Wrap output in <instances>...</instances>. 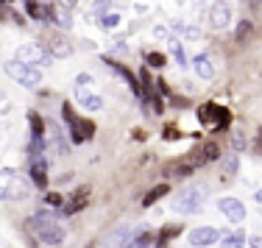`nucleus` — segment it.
Wrapping results in <instances>:
<instances>
[{
    "mask_svg": "<svg viewBox=\"0 0 262 248\" xmlns=\"http://www.w3.org/2000/svg\"><path fill=\"white\" fill-rule=\"evenodd\" d=\"M229 123H232V111L229 109H217V117H215V128L221 131V128H229Z\"/></svg>",
    "mask_w": 262,
    "mask_h": 248,
    "instance_id": "obj_27",
    "label": "nucleus"
},
{
    "mask_svg": "<svg viewBox=\"0 0 262 248\" xmlns=\"http://www.w3.org/2000/svg\"><path fill=\"white\" fill-rule=\"evenodd\" d=\"M14 59L26 61V64H31V67H48V64L53 61V53L45 51L42 45H36V42H28V45H20V48H17Z\"/></svg>",
    "mask_w": 262,
    "mask_h": 248,
    "instance_id": "obj_4",
    "label": "nucleus"
},
{
    "mask_svg": "<svg viewBox=\"0 0 262 248\" xmlns=\"http://www.w3.org/2000/svg\"><path fill=\"white\" fill-rule=\"evenodd\" d=\"M201 156H204V162H212V159H221V148H217V142H207V145L201 148Z\"/></svg>",
    "mask_w": 262,
    "mask_h": 248,
    "instance_id": "obj_26",
    "label": "nucleus"
},
{
    "mask_svg": "<svg viewBox=\"0 0 262 248\" xmlns=\"http://www.w3.org/2000/svg\"><path fill=\"white\" fill-rule=\"evenodd\" d=\"M0 3H11V0H0Z\"/></svg>",
    "mask_w": 262,
    "mask_h": 248,
    "instance_id": "obj_46",
    "label": "nucleus"
},
{
    "mask_svg": "<svg viewBox=\"0 0 262 248\" xmlns=\"http://www.w3.org/2000/svg\"><path fill=\"white\" fill-rule=\"evenodd\" d=\"M217 207H221V212L232 223H243V218H246V207H243V201H237V198H221Z\"/></svg>",
    "mask_w": 262,
    "mask_h": 248,
    "instance_id": "obj_11",
    "label": "nucleus"
},
{
    "mask_svg": "<svg viewBox=\"0 0 262 248\" xmlns=\"http://www.w3.org/2000/svg\"><path fill=\"white\" fill-rule=\"evenodd\" d=\"M61 117H64L67 126H70V140L76 142V145L95 137V126H92L90 120H81V117H76V111L70 109V103H61Z\"/></svg>",
    "mask_w": 262,
    "mask_h": 248,
    "instance_id": "obj_3",
    "label": "nucleus"
},
{
    "mask_svg": "<svg viewBox=\"0 0 262 248\" xmlns=\"http://www.w3.org/2000/svg\"><path fill=\"white\" fill-rule=\"evenodd\" d=\"M45 201L51 204V207H61V204H64V198H61L59 193H48V195H45Z\"/></svg>",
    "mask_w": 262,
    "mask_h": 248,
    "instance_id": "obj_34",
    "label": "nucleus"
},
{
    "mask_svg": "<svg viewBox=\"0 0 262 248\" xmlns=\"http://www.w3.org/2000/svg\"><path fill=\"white\" fill-rule=\"evenodd\" d=\"M151 243H154V240H151V234H145V232H142L140 237H134V240H131V245H128V248H151Z\"/></svg>",
    "mask_w": 262,
    "mask_h": 248,
    "instance_id": "obj_29",
    "label": "nucleus"
},
{
    "mask_svg": "<svg viewBox=\"0 0 262 248\" xmlns=\"http://www.w3.org/2000/svg\"><path fill=\"white\" fill-rule=\"evenodd\" d=\"M59 6H61V9H76L78 0H59Z\"/></svg>",
    "mask_w": 262,
    "mask_h": 248,
    "instance_id": "obj_39",
    "label": "nucleus"
},
{
    "mask_svg": "<svg viewBox=\"0 0 262 248\" xmlns=\"http://www.w3.org/2000/svg\"><path fill=\"white\" fill-rule=\"evenodd\" d=\"M217 109H221V106H215V103H207V106H201V109H198V120H201V123L215 120V117H217Z\"/></svg>",
    "mask_w": 262,
    "mask_h": 248,
    "instance_id": "obj_25",
    "label": "nucleus"
},
{
    "mask_svg": "<svg viewBox=\"0 0 262 248\" xmlns=\"http://www.w3.org/2000/svg\"><path fill=\"white\" fill-rule=\"evenodd\" d=\"M154 248H165V243H162V240H157V245H154Z\"/></svg>",
    "mask_w": 262,
    "mask_h": 248,
    "instance_id": "obj_44",
    "label": "nucleus"
},
{
    "mask_svg": "<svg viewBox=\"0 0 262 248\" xmlns=\"http://www.w3.org/2000/svg\"><path fill=\"white\" fill-rule=\"evenodd\" d=\"M0 20H6V14H3V3H0Z\"/></svg>",
    "mask_w": 262,
    "mask_h": 248,
    "instance_id": "obj_43",
    "label": "nucleus"
},
{
    "mask_svg": "<svg viewBox=\"0 0 262 248\" xmlns=\"http://www.w3.org/2000/svg\"><path fill=\"white\" fill-rule=\"evenodd\" d=\"M6 198H9L6 195V187H0V201H6Z\"/></svg>",
    "mask_w": 262,
    "mask_h": 248,
    "instance_id": "obj_42",
    "label": "nucleus"
},
{
    "mask_svg": "<svg viewBox=\"0 0 262 248\" xmlns=\"http://www.w3.org/2000/svg\"><path fill=\"white\" fill-rule=\"evenodd\" d=\"M157 89L162 92V95H167V92H170V89H167V84H165V81H162V78H159V81H157Z\"/></svg>",
    "mask_w": 262,
    "mask_h": 248,
    "instance_id": "obj_41",
    "label": "nucleus"
},
{
    "mask_svg": "<svg viewBox=\"0 0 262 248\" xmlns=\"http://www.w3.org/2000/svg\"><path fill=\"white\" fill-rule=\"evenodd\" d=\"M28 123H31V137H42V134H45V120H42L36 111L28 115Z\"/></svg>",
    "mask_w": 262,
    "mask_h": 248,
    "instance_id": "obj_23",
    "label": "nucleus"
},
{
    "mask_svg": "<svg viewBox=\"0 0 262 248\" xmlns=\"http://www.w3.org/2000/svg\"><path fill=\"white\" fill-rule=\"evenodd\" d=\"M221 237H223V234L217 232V229H212V226H198V229H192V232H190V245H195V248H209V245H215Z\"/></svg>",
    "mask_w": 262,
    "mask_h": 248,
    "instance_id": "obj_6",
    "label": "nucleus"
},
{
    "mask_svg": "<svg viewBox=\"0 0 262 248\" xmlns=\"http://www.w3.org/2000/svg\"><path fill=\"white\" fill-rule=\"evenodd\" d=\"M86 201H90V190H86V187H78L76 193H73L64 204H61L59 215H61V218H70V215H76V212H81V209L86 207Z\"/></svg>",
    "mask_w": 262,
    "mask_h": 248,
    "instance_id": "obj_7",
    "label": "nucleus"
},
{
    "mask_svg": "<svg viewBox=\"0 0 262 248\" xmlns=\"http://www.w3.org/2000/svg\"><path fill=\"white\" fill-rule=\"evenodd\" d=\"M103 64H106V67H112V70H115L117 76H123V78H126V81H128V86H131V92H134L137 98H142V84H137V76L128 70V67H123L120 61L109 59V56H103Z\"/></svg>",
    "mask_w": 262,
    "mask_h": 248,
    "instance_id": "obj_10",
    "label": "nucleus"
},
{
    "mask_svg": "<svg viewBox=\"0 0 262 248\" xmlns=\"http://www.w3.org/2000/svg\"><path fill=\"white\" fill-rule=\"evenodd\" d=\"M207 195H209L207 184H190V187L182 190V193H176L173 209H176V212H182V215H195L198 209L207 204Z\"/></svg>",
    "mask_w": 262,
    "mask_h": 248,
    "instance_id": "obj_1",
    "label": "nucleus"
},
{
    "mask_svg": "<svg viewBox=\"0 0 262 248\" xmlns=\"http://www.w3.org/2000/svg\"><path fill=\"white\" fill-rule=\"evenodd\" d=\"M232 148H234V153L246 148V137H243V131H232Z\"/></svg>",
    "mask_w": 262,
    "mask_h": 248,
    "instance_id": "obj_31",
    "label": "nucleus"
},
{
    "mask_svg": "<svg viewBox=\"0 0 262 248\" xmlns=\"http://www.w3.org/2000/svg\"><path fill=\"white\" fill-rule=\"evenodd\" d=\"M3 70H6V76L14 78L17 84H23L26 89H36V86L42 84V73H39V67H31V64H26V61H20V59L6 61Z\"/></svg>",
    "mask_w": 262,
    "mask_h": 248,
    "instance_id": "obj_2",
    "label": "nucleus"
},
{
    "mask_svg": "<svg viewBox=\"0 0 262 248\" xmlns=\"http://www.w3.org/2000/svg\"><path fill=\"white\" fill-rule=\"evenodd\" d=\"M31 182L36 187H48V162L45 159H34L31 162Z\"/></svg>",
    "mask_w": 262,
    "mask_h": 248,
    "instance_id": "obj_15",
    "label": "nucleus"
},
{
    "mask_svg": "<svg viewBox=\"0 0 262 248\" xmlns=\"http://www.w3.org/2000/svg\"><path fill=\"white\" fill-rule=\"evenodd\" d=\"M170 53L176 56V64H179V67H184V64H187V61H184V48H182V42L170 39Z\"/></svg>",
    "mask_w": 262,
    "mask_h": 248,
    "instance_id": "obj_28",
    "label": "nucleus"
},
{
    "mask_svg": "<svg viewBox=\"0 0 262 248\" xmlns=\"http://www.w3.org/2000/svg\"><path fill=\"white\" fill-rule=\"evenodd\" d=\"M90 84H92L90 73H78V76H76V86H90Z\"/></svg>",
    "mask_w": 262,
    "mask_h": 248,
    "instance_id": "obj_36",
    "label": "nucleus"
},
{
    "mask_svg": "<svg viewBox=\"0 0 262 248\" xmlns=\"http://www.w3.org/2000/svg\"><path fill=\"white\" fill-rule=\"evenodd\" d=\"M131 237H134V229L131 226H117V229H112V232L103 237L101 248H123Z\"/></svg>",
    "mask_w": 262,
    "mask_h": 248,
    "instance_id": "obj_8",
    "label": "nucleus"
},
{
    "mask_svg": "<svg viewBox=\"0 0 262 248\" xmlns=\"http://www.w3.org/2000/svg\"><path fill=\"white\" fill-rule=\"evenodd\" d=\"M257 201H262V190H259V193H257Z\"/></svg>",
    "mask_w": 262,
    "mask_h": 248,
    "instance_id": "obj_45",
    "label": "nucleus"
},
{
    "mask_svg": "<svg viewBox=\"0 0 262 248\" xmlns=\"http://www.w3.org/2000/svg\"><path fill=\"white\" fill-rule=\"evenodd\" d=\"M248 31H251V22H240V26H237V39H246V36H248Z\"/></svg>",
    "mask_w": 262,
    "mask_h": 248,
    "instance_id": "obj_35",
    "label": "nucleus"
},
{
    "mask_svg": "<svg viewBox=\"0 0 262 248\" xmlns=\"http://www.w3.org/2000/svg\"><path fill=\"white\" fill-rule=\"evenodd\" d=\"M6 195L14 198V201H23V198H28V184L20 182L17 176H9V187H6Z\"/></svg>",
    "mask_w": 262,
    "mask_h": 248,
    "instance_id": "obj_16",
    "label": "nucleus"
},
{
    "mask_svg": "<svg viewBox=\"0 0 262 248\" xmlns=\"http://www.w3.org/2000/svg\"><path fill=\"white\" fill-rule=\"evenodd\" d=\"M145 61H148V67H157V70H159V67H165V56H162V53H148Z\"/></svg>",
    "mask_w": 262,
    "mask_h": 248,
    "instance_id": "obj_30",
    "label": "nucleus"
},
{
    "mask_svg": "<svg viewBox=\"0 0 262 248\" xmlns=\"http://www.w3.org/2000/svg\"><path fill=\"white\" fill-rule=\"evenodd\" d=\"M201 165H207L204 162V156H201V151L198 153H192V156H187L182 159V162H176V167L170 170V176H179V178H187V176H192V173L198 170Z\"/></svg>",
    "mask_w": 262,
    "mask_h": 248,
    "instance_id": "obj_9",
    "label": "nucleus"
},
{
    "mask_svg": "<svg viewBox=\"0 0 262 248\" xmlns=\"http://www.w3.org/2000/svg\"><path fill=\"white\" fill-rule=\"evenodd\" d=\"M179 232H182L179 226H165V229L159 232V237H157V240H162V243H167V237H173V234H179Z\"/></svg>",
    "mask_w": 262,
    "mask_h": 248,
    "instance_id": "obj_32",
    "label": "nucleus"
},
{
    "mask_svg": "<svg viewBox=\"0 0 262 248\" xmlns=\"http://www.w3.org/2000/svg\"><path fill=\"white\" fill-rule=\"evenodd\" d=\"M170 193V187H167V184H157V187L151 190V193H148L145 198H142V207H151V204H157L162 195H167Z\"/></svg>",
    "mask_w": 262,
    "mask_h": 248,
    "instance_id": "obj_21",
    "label": "nucleus"
},
{
    "mask_svg": "<svg viewBox=\"0 0 262 248\" xmlns=\"http://www.w3.org/2000/svg\"><path fill=\"white\" fill-rule=\"evenodd\" d=\"M182 36H184L187 42H192V39H198V36H201V31H198V28H192V26H184Z\"/></svg>",
    "mask_w": 262,
    "mask_h": 248,
    "instance_id": "obj_33",
    "label": "nucleus"
},
{
    "mask_svg": "<svg viewBox=\"0 0 262 248\" xmlns=\"http://www.w3.org/2000/svg\"><path fill=\"white\" fill-rule=\"evenodd\" d=\"M192 67H195L198 78H204V81L215 78V64H212V56L209 53H198L195 59H192Z\"/></svg>",
    "mask_w": 262,
    "mask_h": 248,
    "instance_id": "obj_12",
    "label": "nucleus"
},
{
    "mask_svg": "<svg viewBox=\"0 0 262 248\" xmlns=\"http://www.w3.org/2000/svg\"><path fill=\"white\" fill-rule=\"evenodd\" d=\"M98 26H101L103 31L117 28L120 26V14H117V11H101V14H98Z\"/></svg>",
    "mask_w": 262,
    "mask_h": 248,
    "instance_id": "obj_18",
    "label": "nucleus"
},
{
    "mask_svg": "<svg viewBox=\"0 0 262 248\" xmlns=\"http://www.w3.org/2000/svg\"><path fill=\"white\" fill-rule=\"evenodd\" d=\"M26 14L31 20H45V6L36 3V0H26Z\"/></svg>",
    "mask_w": 262,
    "mask_h": 248,
    "instance_id": "obj_22",
    "label": "nucleus"
},
{
    "mask_svg": "<svg viewBox=\"0 0 262 248\" xmlns=\"http://www.w3.org/2000/svg\"><path fill=\"white\" fill-rule=\"evenodd\" d=\"M36 240L45 245H59L61 240H64V229L59 226V223H51V226H45L39 234H36Z\"/></svg>",
    "mask_w": 262,
    "mask_h": 248,
    "instance_id": "obj_14",
    "label": "nucleus"
},
{
    "mask_svg": "<svg viewBox=\"0 0 262 248\" xmlns=\"http://www.w3.org/2000/svg\"><path fill=\"white\" fill-rule=\"evenodd\" d=\"M76 89H78L81 106H84L86 111H101V109H103V98H101V95H86L84 86H76Z\"/></svg>",
    "mask_w": 262,
    "mask_h": 248,
    "instance_id": "obj_17",
    "label": "nucleus"
},
{
    "mask_svg": "<svg viewBox=\"0 0 262 248\" xmlns=\"http://www.w3.org/2000/svg\"><path fill=\"white\" fill-rule=\"evenodd\" d=\"M243 243H246V234L234 232V234H226V240H221V248H243Z\"/></svg>",
    "mask_w": 262,
    "mask_h": 248,
    "instance_id": "obj_24",
    "label": "nucleus"
},
{
    "mask_svg": "<svg viewBox=\"0 0 262 248\" xmlns=\"http://www.w3.org/2000/svg\"><path fill=\"white\" fill-rule=\"evenodd\" d=\"M154 36H157V39H167V28L165 26H157V28H154Z\"/></svg>",
    "mask_w": 262,
    "mask_h": 248,
    "instance_id": "obj_37",
    "label": "nucleus"
},
{
    "mask_svg": "<svg viewBox=\"0 0 262 248\" xmlns=\"http://www.w3.org/2000/svg\"><path fill=\"white\" fill-rule=\"evenodd\" d=\"M51 223H56V215L53 212H36V215H31V218L26 220V229L36 237V234H39L45 226H51Z\"/></svg>",
    "mask_w": 262,
    "mask_h": 248,
    "instance_id": "obj_13",
    "label": "nucleus"
},
{
    "mask_svg": "<svg viewBox=\"0 0 262 248\" xmlns=\"http://www.w3.org/2000/svg\"><path fill=\"white\" fill-rule=\"evenodd\" d=\"M92 9H95V11H109V0H95Z\"/></svg>",
    "mask_w": 262,
    "mask_h": 248,
    "instance_id": "obj_38",
    "label": "nucleus"
},
{
    "mask_svg": "<svg viewBox=\"0 0 262 248\" xmlns=\"http://www.w3.org/2000/svg\"><path fill=\"white\" fill-rule=\"evenodd\" d=\"M48 51L53 53V59H64V56L73 53V48H70V42H64V39H51V48H48Z\"/></svg>",
    "mask_w": 262,
    "mask_h": 248,
    "instance_id": "obj_19",
    "label": "nucleus"
},
{
    "mask_svg": "<svg viewBox=\"0 0 262 248\" xmlns=\"http://www.w3.org/2000/svg\"><path fill=\"white\" fill-rule=\"evenodd\" d=\"M237 167H240V159H237V153H226V156H221V170L226 173V176H234Z\"/></svg>",
    "mask_w": 262,
    "mask_h": 248,
    "instance_id": "obj_20",
    "label": "nucleus"
},
{
    "mask_svg": "<svg viewBox=\"0 0 262 248\" xmlns=\"http://www.w3.org/2000/svg\"><path fill=\"white\" fill-rule=\"evenodd\" d=\"M248 245H251V248H262V237H248Z\"/></svg>",
    "mask_w": 262,
    "mask_h": 248,
    "instance_id": "obj_40",
    "label": "nucleus"
},
{
    "mask_svg": "<svg viewBox=\"0 0 262 248\" xmlns=\"http://www.w3.org/2000/svg\"><path fill=\"white\" fill-rule=\"evenodd\" d=\"M209 26L217 28V31H223V28L232 26V6H229L226 0H215V3H212V9H209Z\"/></svg>",
    "mask_w": 262,
    "mask_h": 248,
    "instance_id": "obj_5",
    "label": "nucleus"
}]
</instances>
